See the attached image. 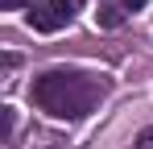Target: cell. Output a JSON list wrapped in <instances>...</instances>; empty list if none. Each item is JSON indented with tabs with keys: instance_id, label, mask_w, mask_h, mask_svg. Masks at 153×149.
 Here are the masks:
<instances>
[{
	"instance_id": "obj_3",
	"label": "cell",
	"mask_w": 153,
	"mask_h": 149,
	"mask_svg": "<svg viewBox=\"0 0 153 149\" xmlns=\"http://www.w3.org/2000/svg\"><path fill=\"white\" fill-rule=\"evenodd\" d=\"M95 21H100L103 29H116V25L124 21V13H120V8H112V4H103L100 13H95Z\"/></svg>"
},
{
	"instance_id": "obj_4",
	"label": "cell",
	"mask_w": 153,
	"mask_h": 149,
	"mask_svg": "<svg viewBox=\"0 0 153 149\" xmlns=\"http://www.w3.org/2000/svg\"><path fill=\"white\" fill-rule=\"evenodd\" d=\"M0 141H13V108H0Z\"/></svg>"
},
{
	"instance_id": "obj_6",
	"label": "cell",
	"mask_w": 153,
	"mask_h": 149,
	"mask_svg": "<svg viewBox=\"0 0 153 149\" xmlns=\"http://www.w3.org/2000/svg\"><path fill=\"white\" fill-rule=\"evenodd\" d=\"M137 149H153V128H145V133L137 137Z\"/></svg>"
},
{
	"instance_id": "obj_7",
	"label": "cell",
	"mask_w": 153,
	"mask_h": 149,
	"mask_svg": "<svg viewBox=\"0 0 153 149\" xmlns=\"http://www.w3.org/2000/svg\"><path fill=\"white\" fill-rule=\"evenodd\" d=\"M145 4H149V0H124V8H128V13H132V8H145Z\"/></svg>"
},
{
	"instance_id": "obj_5",
	"label": "cell",
	"mask_w": 153,
	"mask_h": 149,
	"mask_svg": "<svg viewBox=\"0 0 153 149\" xmlns=\"http://www.w3.org/2000/svg\"><path fill=\"white\" fill-rule=\"evenodd\" d=\"M37 0H0V8H33Z\"/></svg>"
},
{
	"instance_id": "obj_1",
	"label": "cell",
	"mask_w": 153,
	"mask_h": 149,
	"mask_svg": "<svg viewBox=\"0 0 153 149\" xmlns=\"http://www.w3.org/2000/svg\"><path fill=\"white\" fill-rule=\"evenodd\" d=\"M108 95V79L87 71H46L33 79L29 99L54 120H83Z\"/></svg>"
},
{
	"instance_id": "obj_2",
	"label": "cell",
	"mask_w": 153,
	"mask_h": 149,
	"mask_svg": "<svg viewBox=\"0 0 153 149\" xmlns=\"http://www.w3.org/2000/svg\"><path fill=\"white\" fill-rule=\"evenodd\" d=\"M71 17H75V0H46L29 8V25L37 33H58L62 25H71Z\"/></svg>"
}]
</instances>
